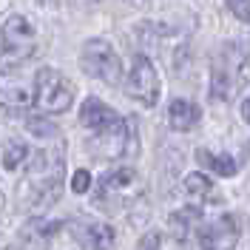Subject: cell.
Here are the masks:
<instances>
[{
	"instance_id": "cell-1",
	"label": "cell",
	"mask_w": 250,
	"mask_h": 250,
	"mask_svg": "<svg viewBox=\"0 0 250 250\" xmlns=\"http://www.w3.org/2000/svg\"><path fill=\"white\" fill-rule=\"evenodd\" d=\"M65 159L60 148H43L26 156V176L20 182V205L23 208H46L57 202L62 193Z\"/></svg>"
},
{
	"instance_id": "cell-2",
	"label": "cell",
	"mask_w": 250,
	"mask_h": 250,
	"mask_svg": "<svg viewBox=\"0 0 250 250\" xmlns=\"http://www.w3.org/2000/svg\"><path fill=\"white\" fill-rule=\"evenodd\" d=\"M250 77V48L245 40H233L219 48L210 65V97L213 100H233L248 85Z\"/></svg>"
},
{
	"instance_id": "cell-3",
	"label": "cell",
	"mask_w": 250,
	"mask_h": 250,
	"mask_svg": "<svg viewBox=\"0 0 250 250\" xmlns=\"http://www.w3.org/2000/svg\"><path fill=\"white\" fill-rule=\"evenodd\" d=\"M74 83L57 68L34 71V105L46 114H62L74 105Z\"/></svg>"
},
{
	"instance_id": "cell-4",
	"label": "cell",
	"mask_w": 250,
	"mask_h": 250,
	"mask_svg": "<svg viewBox=\"0 0 250 250\" xmlns=\"http://www.w3.org/2000/svg\"><path fill=\"white\" fill-rule=\"evenodd\" d=\"M80 62L88 77H97L108 85L123 83V57L117 54V48L108 40H100V37L85 40V46L80 51Z\"/></svg>"
},
{
	"instance_id": "cell-5",
	"label": "cell",
	"mask_w": 250,
	"mask_h": 250,
	"mask_svg": "<svg viewBox=\"0 0 250 250\" xmlns=\"http://www.w3.org/2000/svg\"><path fill=\"white\" fill-rule=\"evenodd\" d=\"M34 40L37 31L31 26L29 17L23 15H9L0 26V54L6 60H26L34 54Z\"/></svg>"
},
{
	"instance_id": "cell-6",
	"label": "cell",
	"mask_w": 250,
	"mask_h": 250,
	"mask_svg": "<svg viewBox=\"0 0 250 250\" xmlns=\"http://www.w3.org/2000/svg\"><path fill=\"white\" fill-rule=\"evenodd\" d=\"M125 91L145 108H154L159 103V74L145 54H137L131 60V68L125 74Z\"/></svg>"
},
{
	"instance_id": "cell-7",
	"label": "cell",
	"mask_w": 250,
	"mask_h": 250,
	"mask_svg": "<svg viewBox=\"0 0 250 250\" xmlns=\"http://www.w3.org/2000/svg\"><path fill=\"white\" fill-rule=\"evenodd\" d=\"M91 151H97L105 159H125L137 154V123L134 120H120V123L100 131L91 142Z\"/></svg>"
},
{
	"instance_id": "cell-8",
	"label": "cell",
	"mask_w": 250,
	"mask_h": 250,
	"mask_svg": "<svg viewBox=\"0 0 250 250\" xmlns=\"http://www.w3.org/2000/svg\"><path fill=\"white\" fill-rule=\"evenodd\" d=\"M34 105V74L26 68H0V108L23 111Z\"/></svg>"
},
{
	"instance_id": "cell-9",
	"label": "cell",
	"mask_w": 250,
	"mask_h": 250,
	"mask_svg": "<svg viewBox=\"0 0 250 250\" xmlns=\"http://www.w3.org/2000/svg\"><path fill=\"white\" fill-rule=\"evenodd\" d=\"M239 236H242L239 219L225 213L199 228V245H202V250H236Z\"/></svg>"
},
{
	"instance_id": "cell-10",
	"label": "cell",
	"mask_w": 250,
	"mask_h": 250,
	"mask_svg": "<svg viewBox=\"0 0 250 250\" xmlns=\"http://www.w3.org/2000/svg\"><path fill=\"white\" fill-rule=\"evenodd\" d=\"M140 185V176L134 168H114V171L103 173L100 182H97V205H108L111 199H120V196H131Z\"/></svg>"
},
{
	"instance_id": "cell-11",
	"label": "cell",
	"mask_w": 250,
	"mask_h": 250,
	"mask_svg": "<svg viewBox=\"0 0 250 250\" xmlns=\"http://www.w3.org/2000/svg\"><path fill=\"white\" fill-rule=\"evenodd\" d=\"M120 120H123V117L111 108V105H105L103 100H97V97H88V100L83 103V108H80V123L85 125V128H91L94 134L114 128Z\"/></svg>"
},
{
	"instance_id": "cell-12",
	"label": "cell",
	"mask_w": 250,
	"mask_h": 250,
	"mask_svg": "<svg viewBox=\"0 0 250 250\" xmlns=\"http://www.w3.org/2000/svg\"><path fill=\"white\" fill-rule=\"evenodd\" d=\"M74 239L85 250H111L114 248V228L103 225V222H77L74 225Z\"/></svg>"
},
{
	"instance_id": "cell-13",
	"label": "cell",
	"mask_w": 250,
	"mask_h": 250,
	"mask_svg": "<svg viewBox=\"0 0 250 250\" xmlns=\"http://www.w3.org/2000/svg\"><path fill=\"white\" fill-rule=\"evenodd\" d=\"M202 120V108L190 100H173L168 105V125L173 131H190Z\"/></svg>"
},
{
	"instance_id": "cell-14",
	"label": "cell",
	"mask_w": 250,
	"mask_h": 250,
	"mask_svg": "<svg viewBox=\"0 0 250 250\" xmlns=\"http://www.w3.org/2000/svg\"><path fill=\"white\" fill-rule=\"evenodd\" d=\"M60 230V222H51V219H29L23 228H20V236H23V242L26 245H48L54 236Z\"/></svg>"
},
{
	"instance_id": "cell-15",
	"label": "cell",
	"mask_w": 250,
	"mask_h": 250,
	"mask_svg": "<svg viewBox=\"0 0 250 250\" xmlns=\"http://www.w3.org/2000/svg\"><path fill=\"white\" fill-rule=\"evenodd\" d=\"M199 208H182V210H173L171 216H168V230H171L173 239H188L190 230H193V225L199 222Z\"/></svg>"
},
{
	"instance_id": "cell-16",
	"label": "cell",
	"mask_w": 250,
	"mask_h": 250,
	"mask_svg": "<svg viewBox=\"0 0 250 250\" xmlns=\"http://www.w3.org/2000/svg\"><path fill=\"white\" fill-rule=\"evenodd\" d=\"M196 159L202 162L208 171L216 173V176H233V173H239V162L230 154H210V151L199 148L196 151Z\"/></svg>"
},
{
	"instance_id": "cell-17",
	"label": "cell",
	"mask_w": 250,
	"mask_h": 250,
	"mask_svg": "<svg viewBox=\"0 0 250 250\" xmlns=\"http://www.w3.org/2000/svg\"><path fill=\"white\" fill-rule=\"evenodd\" d=\"M185 193L190 199H213V196H216L213 182H210L205 173H188L185 176Z\"/></svg>"
},
{
	"instance_id": "cell-18",
	"label": "cell",
	"mask_w": 250,
	"mask_h": 250,
	"mask_svg": "<svg viewBox=\"0 0 250 250\" xmlns=\"http://www.w3.org/2000/svg\"><path fill=\"white\" fill-rule=\"evenodd\" d=\"M26 128H29L34 137H40V140H54V137H60V128L54 123H48L43 114H34L31 120H26Z\"/></svg>"
},
{
	"instance_id": "cell-19",
	"label": "cell",
	"mask_w": 250,
	"mask_h": 250,
	"mask_svg": "<svg viewBox=\"0 0 250 250\" xmlns=\"http://www.w3.org/2000/svg\"><path fill=\"white\" fill-rule=\"evenodd\" d=\"M26 156H29V148L23 142H9L6 151H3V168L6 171H17L26 162Z\"/></svg>"
},
{
	"instance_id": "cell-20",
	"label": "cell",
	"mask_w": 250,
	"mask_h": 250,
	"mask_svg": "<svg viewBox=\"0 0 250 250\" xmlns=\"http://www.w3.org/2000/svg\"><path fill=\"white\" fill-rule=\"evenodd\" d=\"M71 190H74V193H88V190H91V173L85 171V168H80V171L71 176Z\"/></svg>"
},
{
	"instance_id": "cell-21",
	"label": "cell",
	"mask_w": 250,
	"mask_h": 250,
	"mask_svg": "<svg viewBox=\"0 0 250 250\" xmlns=\"http://www.w3.org/2000/svg\"><path fill=\"white\" fill-rule=\"evenodd\" d=\"M228 9L239 20H250V0H228Z\"/></svg>"
},
{
	"instance_id": "cell-22",
	"label": "cell",
	"mask_w": 250,
	"mask_h": 250,
	"mask_svg": "<svg viewBox=\"0 0 250 250\" xmlns=\"http://www.w3.org/2000/svg\"><path fill=\"white\" fill-rule=\"evenodd\" d=\"M159 242H162V236L156 233V230H148V233L140 239L137 250H159Z\"/></svg>"
},
{
	"instance_id": "cell-23",
	"label": "cell",
	"mask_w": 250,
	"mask_h": 250,
	"mask_svg": "<svg viewBox=\"0 0 250 250\" xmlns=\"http://www.w3.org/2000/svg\"><path fill=\"white\" fill-rule=\"evenodd\" d=\"M242 117H245V123H250V97L242 103Z\"/></svg>"
},
{
	"instance_id": "cell-24",
	"label": "cell",
	"mask_w": 250,
	"mask_h": 250,
	"mask_svg": "<svg viewBox=\"0 0 250 250\" xmlns=\"http://www.w3.org/2000/svg\"><path fill=\"white\" fill-rule=\"evenodd\" d=\"M3 210H6V196L0 193V219H3Z\"/></svg>"
}]
</instances>
